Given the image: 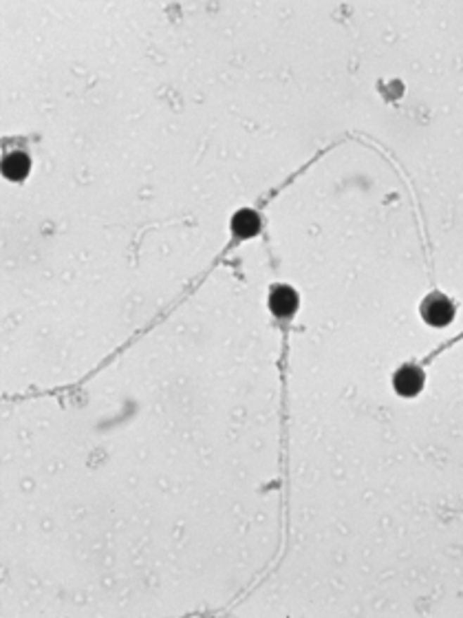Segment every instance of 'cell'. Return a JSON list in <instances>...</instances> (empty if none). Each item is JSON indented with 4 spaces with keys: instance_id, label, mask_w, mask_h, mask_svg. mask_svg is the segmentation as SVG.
Wrapping results in <instances>:
<instances>
[{
    "instance_id": "6da1fadb",
    "label": "cell",
    "mask_w": 463,
    "mask_h": 618,
    "mask_svg": "<svg viewBox=\"0 0 463 618\" xmlns=\"http://www.w3.org/2000/svg\"><path fill=\"white\" fill-rule=\"evenodd\" d=\"M452 316H455V307L445 296L435 294V296L426 298V303H424L426 323L435 325V327H443V325H448L452 321Z\"/></svg>"
},
{
    "instance_id": "7a4b0ae2",
    "label": "cell",
    "mask_w": 463,
    "mask_h": 618,
    "mask_svg": "<svg viewBox=\"0 0 463 618\" xmlns=\"http://www.w3.org/2000/svg\"><path fill=\"white\" fill-rule=\"evenodd\" d=\"M393 382H395L397 393L408 397V395H415L424 387V373L417 369V366H402V369L395 373Z\"/></svg>"
},
{
    "instance_id": "3957f363",
    "label": "cell",
    "mask_w": 463,
    "mask_h": 618,
    "mask_svg": "<svg viewBox=\"0 0 463 618\" xmlns=\"http://www.w3.org/2000/svg\"><path fill=\"white\" fill-rule=\"evenodd\" d=\"M258 228H260L258 214L252 212V210H241V212H236L234 214V221H231V230H234L236 235L243 237V239L256 235Z\"/></svg>"
},
{
    "instance_id": "277c9868",
    "label": "cell",
    "mask_w": 463,
    "mask_h": 618,
    "mask_svg": "<svg viewBox=\"0 0 463 618\" xmlns=\"http://www.w3.org/2000/svg\"><path fill=\"white\" fill-rule=\"evenodd\" d=\"M269 305H272L276 316H289L298 305V298L289 288H278V290H274V294L269 298Z\"/></svg>"
},
{
    "instance_id": "5b68a950",
    "label": "cell",
    "mask_w": 463,
    "mask_h": 618,
    "mask_svg": "<svg viewBox=\"0 0 463 618\" xmlns=\"http://www.w3.org/2000/svg\"><path fill=\"white\" fill-rule=\"evenodd\" d=\"M3 173L9 179H15V181L23 179L29 173V159H27V155H23V153H11L3 161Z\"/></svg>"
}]
</instances>
